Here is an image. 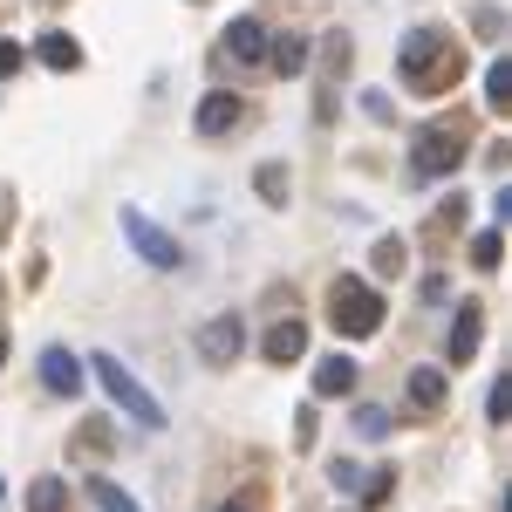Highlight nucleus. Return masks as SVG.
I'll use <instances>...</instances> for the list:
<instances>
[{
	"label": "nucleus",
	"instance_id": "nucleus-10",
	"mask_svg": "<svg viewBox=\"0 0 512 512\" xmlns=\"http://www.w3.org/2000/svg\"><path fill=\"white\" fill-rule=\"evenodd\" d=\"M41 383H48L55 396H76L82 390V362L69 349H48V355H41Z\"/></svg>",
	"mask_w": 512,
	"mask_h": 512
},
{
	"label": "nucleus",
	"instance_id": "nucleus-16",
	"mask_svg": "<svg viewBox=\"0 0 512 512\" xmlns=\"http://www.w3.org/2000/svg\"><path fill=\"white\" fill-rule=\"evenodd\" d=\"M485 103H492L499 117H506V110H512V55H499V62L485 69Z\"/></svg>",
	"mask_w": 512,
	"mask_h": 512
},
{
	"label": "nucleus",
	"instance_id": "nucleus-5",
	"mask_svg": "<svg viewBox=\"0 0 512 512\" xmlns=\"http://www.w3.org/2000/svg\"><path fill=\"white\" fill-rule=\"evenodd\" d=\"M465 164V130H451V123H431L417 144H410V171L417 178H451Z\"/></svg>",
	"mask_w": 512,
	"mask_h": 512
},
{
	"label": "nucleus",
	"instance_id": "nucleus-7",
	"mask_svg": "<svg viewBox=\"0 0 512 512\" xmlns=\"http://www.w3.org/2000/svg\"><path fill=\"white\" fill-rule=\"evenodd\" d=\"M478 342H485V308H478V301H458V315H451V369H458V362H472L478 355Z\"/></svg>",
	"mask_w": 512,
	"mask_h": 512
},
{
	"label": "nucleus",
	"instance_id": "nucleus-17",
	"mask_svg": "<svg viewBox=\"0 0 512 512\" xmlns=\"http://www.w3.org/2000/svg\"><path fill=\"white\" fill-rule=\"evenodd\" d=\"M499 260H506V226H485V233L472 239V267H478V274H492Z\"/></svg>",
	"mask_w": 512,
	"mask_h": 512
},
{
	"label": "nucleus",
	"instance_id": "nucleus-9",
	"mask_svg": "<svg viewBox=\"0 0 512 512\" xmlns=\"http://www.w3.org/2000/svg\"><path fill=\"white\" fill-rule=\"evenodd\" d=\"M246 117V110H239V96L233 89H212V96H205V103H198V137H226V130H233V123Z\"/></svg>",
	"mask_w": 512,
	"mask_h": 512
},
{
	"label": "nucleus",
	"instance_id": "nucleus-28",
	"mask_svg": "<svg viewBox=\"0 0 512 512\" xmlns=\"http://www.w3.org/2000/svg\"><path fill=\"white\" fill-rule=\"evenodd\" d=\"M21 62H28V55H21L14 41H0V82H7V76H21Z\"/></svg>",
	"mask_w": 512,
	"mask_h": 512
},
{
	"label": "nucleus",
	"instance_id": "nucleus-4",
	"mask_svg": "<svg viewBox=\"0 0 512 512\" xmlns=\"http://www.w3.org/2000/svg\"><path fill=\"white\" fill-rule=\"evenodd\" d=\"M117 219H123V239H130V246H137V253H144V260L158 267V274H178V267H185V246H178V233H164V226L151 219V212L123 205Z\"/></svg>",
	"mask_w": 512,
	"mask_h": 512
},
{
	"label": "nucleus",
	"instance_id": "nucleus-23",
	"mask_svg": "<svg viewBox=\"0 0 512 512\" xmlns=\"http://www.w3.org/2000/svg\"><path fill=\"white\" fill-rule=\"evenodd\" d=\"M355 431H362V437H383V431H390V410L362 403V410H355Z\"/></svg>",
	"mask_w": 512,
	"mask_h": 512
},
{
	"label": "nucleus",
	"instance_id": "nucleus-19",
	"mask_svg": "<svg viewBox=\"0 0 512 512\" xmlns=\"http://www.w3.org/2000/svg\"><path fill=\"white\" fill-rule=\"evenodd\" d=\"M444 390H451V383H444V369H417V376H410V403H417V410H437Z\"/></svg>",
	"mask_w": 512,
	"mask_h": 512
},
{
	"label": "nucleus",
	"instance_id": "nucleus-15",
	"mask_svg": "<svg viewBox=\"0 0 512 512\" xmlns=\"http://www.w3.org/2000/svg\"><path fill=\"white\" fill-rule=\"evenodd\" d=\"M403 267H410V239H376V260H369V274H376V280H396V274H403Z\"/></svg>",
	"mask_w": 512,
	"mask_h": 512
},
{
	"label": "nucleus",
	"instance_id": "nucleus-29",
	"mask_svg": "<svg viewBox=\"0 0 512 512\" xmlns=\"http://www.w3.org/2000/svg\"><path fill=\"white\" fill-rule=\"evenodd\" d=\"M219 512H260V499H253V492H239V499H226Z\"/></svg>",
	"mask_w": 512,
	"mask_h": 512
},
{
	"label": "nucleus",
	"instance_id": "nucleus-27",
	"mask_svg": "<svg viewBox=\"0 0 512 512\" xmlns=\"http://www.w3.org/2000/svg\"><path fill=\"white\" fill-rule=\"evenodd\" d=\"M390 485H396V478H390V472H376V478H362V499H369V506H383V499H390Z\"/></svg>",
	"mask_w": 512,
	"mask_h": 512
},
{
	"label": "nucleus",
	"instance_id": "nucleus-14",
	"mask_svg": "<svg viewBox=\"0 0 512 512\" xmlns=\"http://www.w3.org/2000/svg\"><path fill=\"white\" fill-rule=\"evenodd\" d=\"M41 62L55 76H69V69H82V41L76 35H41Z\"/></svg>",
	"mask_w": 512,
	"mask_h": 512
},
{
	"label": "nucleus",
	"instance_id": "nucleus-24",
	"mask_svg": "<svg viewBox=\"0 0 512 512\" xmlns=\"http://www.w3.org/2000/svg\"><path fill=\"white\" fill-rule=\"evenodd\" d=\"M355 62V48H349V35H328V76H342Z\"/></svg>",
	"mask_w": 512,
	"mask_h": 512
},
{
	"label": "nucleus",
	"instance_id": "nucleus-21",
	"mask_svg": "<svg viewBox=\"0 0 512 512\" xmlns=\"http://www.w3.org/2000/svg\"><path fill=\"white\" fill-rule=\"evenodd\" d=\"M89 499H96L103 512H144V506H137V499L117 485V478H89Z\"/></svg>",
	"mask_w": 512,
	"mask_h": 512
},
{
	"label": "nucleus",
	"instance_id": "nucleus-3",
	"mask_svg": "<svg viewBox=\"0 0 512 512\" xmlns=\"http://www.w3.org/2000/svg\"><path fill=\"white\" fill-rule=\"evenodd\" d=\"M96 362V376H103V390H110V403H117L130 424H144V431H164V403L137 376H130V362H117V355H89Z\"/></svg>",
	"mask_w": 512,
	"mask_h": 512
},
{
	"label": "nucleus",
	"instance_id": "nucleus-11",
	"mask_svg": "<svg viewBox=\"0 0 512 512\" xmlns=\"http://www.w3.org/2000/svg\"><path fill=\"white\" fill-rule=\"evenodd\" d=\"M226 48H233V62H267V28L253 14H239L233 28H226Z\"/></svg>",
	"mask_w": 512,
	"mask_h": 512
},
{
	"label": "nucleus",
	"instance_id": "nucleus-30",
	"mask_svg": "<svg viewBox=\"0 0 512 512\" xmlns=\"http://www.w3.org/2000/svg\"><path fill=\"white\" fill-rule=\"evenodd\" d=\"M0 369H7V335H0Z\"/></svg>",
	"mask_w": 512,
	"mask_h": 512
},
{
	"label": "nucleus",
	"instance_id": "nucleus-13",
	"mask_svg": "<svg viewBox=\"0 0 512 512\" xmlns=\"http://www.w3.org/2000/svg\"><path fill=\"white\" fill-rule=\"evenodd\" d=\"M349 390H355V362H349V355L315 362V396H349Z\"/></svg>",
	"mask_w": 512,
	"mask_h": 512
},
{
	"label": "nucleus",
	"instance_id": "nucleus-22",
	"mask_svg": "<svg viewBox=\"0 0 512 512\" xmlns=\"http://www.w3.org/2000/svg\"><path fill=\"white\" fill-rule=\"evenodd\" d=\"M485 410H492V424H506V417H512V376H499V383H492Z\"/></svg>",
	"mask_w": 512,
	"mask_h": 512
},
{
	"label": "nucleus",
	"instance_id": "nucleus-20",
	"mask_svg": "<svg viewBox=\"0 0 512 512\" xmlns=\"http://www.w3.org/2000/svg\"><path fill=\"white\" fill-rule=\"evenodd\" d=\"M28 512H69V485L62 478H35L28 485Z\"/></svg>",
	"mask_w": 512,
	"mask_h": 512
},
{
	"label": "nucleus",
	"instance_id": "nucleus-18",
	"mask_svg": "<svg viewBox=\"0 0 512 512\" xmlns=\"http://www.w3.org/2000/svg\"><path fill=\"white\" fill-rule=\"evenodd\" d=\"M253 192L267 198V205H287V192H294V178H287V164H260V171H253Z\"/></svg>",
	"mask_w": 512,
	"mask_h": 512
},
{
	"label": "nucleus",
	"instance_id": "nucleus-31",
	"mask_svg": "<svg viewBox=\"0 0 512 512\" xmlns=\"http://www.w3.org/2000/svg\"><path fill=\"white\" fill-rule=\"evenodd\" d=\"M0 499H7V485H0Z\"/></svg>",
	"mask_w": 512,
	"mask_h": 512
},
{
	"label": "nucleus",
	"instance_id": "nucleus-25",
	"mask_svg": "<svg viewBox=\"0 0 512 512\" xmlns=\"http://www.w3.org/2000/svg\"><path fill=\"white\" fill-rule=\"evenodd\" d=\"M76 451H110V424H82V431H76Z\"/></svg>",
	"mask_w": 512,
	"mask_h": 512
},
{
	"label": "nucleus",
	"instance_id": "nucleus-26",
	"mask_svg": "<svg viewBox=\"0 0 512 512\" xmlns=\"http://www.w3.org/2000/svg\"><path fill=\"white\" fill-rule=\"evenodd\" d=\"M335 492H362V465H349V458H335Z\"/></svg>",
	"mask_w": 512,
	"mask_h": 512
},
{
	"label": "nucleus",
	"instance_id": "nucleus-2",
	"mask_svg": "<svg viewBox=\"0 0 512 512\" xmlns=\"http://www.w3.org/2000/svg\"><path fill=\"white\" fill-rule=\"evenodd\" d=\"M328 321H335L342 342H369L383 328V294L355 274H335V287H328Z\"/></svg>",
	"mask_w": 512,
	"mask_h": 512
},
{
	"label": "nucleus",
	"instance_id": "nucleus-1",
	"mask_svg": "<svg viewBox=\"0 0 512 512\" xmlns=\"http://www.w3.org/2000/svg\"><path fill=\"white\" fill-rule=\"evenodd\" d=\"M396 76L410 96H444V89H458L465 76V55H458V41L444 35V28H417V35L396 48Z\"/></svg>",
	"mask_w": 512,
	"mask_h": 512
},
{
	"label": "nucleus",
	"instance_id": "nucleus-12",
	"mask_svg": "<svg viewBox=\"0 0 512 512\" xmlns=\"http://www.w3.org/2000/svg\"><path fill=\"white\" fill-rule=\"evenodd\" d=\"M267 69L301 76V69H308V35H267Z\"/></svg>",
	"mask_w": 512,
	"mask_h": 512
},
{
	"label": "nucleus",
	"instance_id": "nucleus-8",
	"mask_svg": "<svg viewBox=\"0 0 512 512\" xmlns=\"http://www.w3.org/2000/svg\"><path fill=\"white\" fill-rule=\"evenodd\" d=\"M260 355H267V362H301V355H308V321H274V328H267V335H260Z\"/></svg>",
	"mask_w": 512,
	"mask_h": 512
},
{
	"label": "nucleus",
	"instance_id": "nucleus-6",
	"mask_svg": "<svg viewBox=\"0 0 512 512\" xmlns=\"http://www.w3.org/2000/svg\"><path fill=\"white\" fill-rule=\"evenodd\" d=\"M239 349H246V321L239 315H219L198 328V362H212V369H233Z\"/></svg>",
	"mask_w": 512,
	"mask_h": 512
}]
</instances>
